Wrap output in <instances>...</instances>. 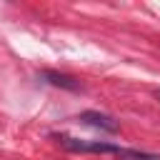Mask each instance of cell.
I'll list each match as a JSON object with an SVG mask.
<instances>
[{
	"mask_svg": "<svg viewBox=\"0 0 160 160\" xmlns=\"http://www.w3.org/2000/svg\"><path fill=\"white\" fill-rule=\"evenodd\" d=\"M80 122H88L92 128H100V130H108V132H118V122L110 118V115H102V112H95V110H85L78 115Z\"/></svg>",
	"mask_w": 160,
	"mask_h": 160,
	"instance_id": "2",
	"label": "cell"
},
{
	"mask_svg": "<svg viewBox=\"0 0 160 160\" xmlns=\"http://www.w3.org/2000/svg\"><path fill=\"white\" fill-rule=\"evenodd\" d=\"M42 78H45L48 82L58 85V88H68V90H78V88H80V85L75 82V78H70V75H60V72H52V70H45Z\"/></svg>",
	"mask_w": 160,
	"mask_h": 160,
	"instance_id": "3",
	"label": "cell"
},
{
	"mask_svg": "<svg viewBox=\"0 0 160 160\" xmlns=\"http://www.w3.org/2000/svg\"><path fill=\"white\" fill-rule=\"evenodd\" d=\"M118 155H120L122 160H160V155H155V152H142V150H125V148H120V150H118Z\"/></svg>",
	"mask_w": 160,
	"mask_h": 160,
	"instance_id": "4",
	"label": "cell"
},
{
	"mask_svg": "<svg viewBox=\"0 0 160 160\" xmlns=\"http://www.w3.org/2000/svg\"><path fill=\"white\" fill-rule=\"evenodd\" d=\"M55 140L70 150V152H115L118 155V145L102 142V140H80V138H70V135H55Z\"/></svg>",
	"mask_w": 160,
	"mask_h": 160,
	"instance_id": "1",
	"label": "cell"
},
{
	"mask_svg": "<svg viewBox=\"0 0 160 160\" xmlns=\"http://www.w3.org/2000/svg\"><path fill=\"white\" fill-rule=\"evenodd\" d=\"M155 98H158V100H160V90H158V92H155Z\"/></svg>",
	"mask_w": 160,
	"mask_h": 160,
	"instance_id": "5",
	"label": "cell"
}]
</instances>
